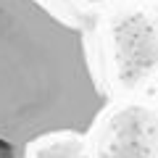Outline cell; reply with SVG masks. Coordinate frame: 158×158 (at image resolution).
Listing matches in <instances>:
<instances>
[{
  "label": "cell",
  "mask_w": 158,
  "mask_h": 158,
  "mask_svg": "<svg viewBox=\"0 0 158 158\" xmlns=\"http://www.w3.org/2000/svg\"><path fill=\"white\" fill-rule=\"evenodd\" d=\"M103 106L85 34L40 0H0V140L85 135Z\"/></svg>",
  "instance_id": "cell-1"
},
{
  "label": "cell",
  "mask_w": 158,
  "mask_h": 158,
  "mask_svg": "<svg viewBox=\"0 0 158 158\" xmlns=\"http://www.w3.org/2000/svg\"><path fill=\"white\" fill-rule=\"evenodd\" d=\"M98 158H158V113L148 106L113 113L100 132Z\"/></svg>",
  "instance_id": "cell-2"
},
{
  "label": "cell",
  "mask_w": 158,
  "mask_h": 158,
  "mask_svg": "<svg viewBox=\"0 0 158 158\" xmlns=\"http://www.w3.org/2000/svg\"><path fill=\"white\" fill-rule=\"evenodd\" d=\"M0 158H27V153H24V150H19V148H13V145H8V142H3V140H0Z\"/></svg>",
  "instance_id": "cell-3"
}]
</instances>
